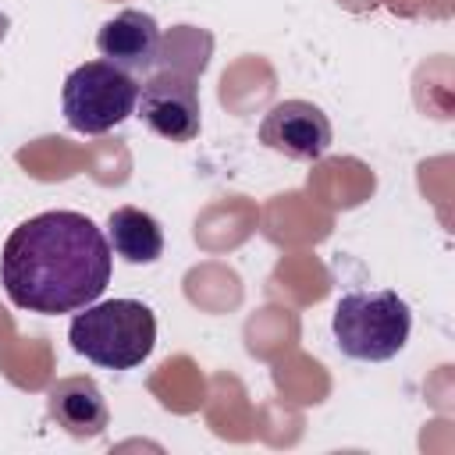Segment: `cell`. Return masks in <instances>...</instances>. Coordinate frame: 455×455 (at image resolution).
I'll use <instances>...</instances> for the list:
<instances>
[{
    "instance_id": "1",
    "label": "cell",
    "mask_w": 455,
    "mask_h": 455,
    "mask_svg": "<svg viewBox=\"0 0 455 455\" xmlns=\"http://www.w3.org/2000/svg\"><path fill=\"white\" fill-rule=\"evenodd\" d=\"M107 235L75 210H46L21 220L0 252V284L18 309L75 313L96 302L110 281Z\"/></svg>"
},
{
    "instance_id": "2",
    "label": "cell",
    "mask_w": 455,
    "mask_h": 455,
    "mask_svg": "<svg viewBox=\"0 0 455 455\" xmlns=\"http://www.w3.org/2000/svg\"><path fill=\"white\" fill-rule=\"evenodd\" d=\"M71 348L96 366L132 370L156 345V316L139 299L89 302L71 320Z\"/></svg>"
},
{
    "instance_id": "3",
    "label": "cell",
    "mask_w": 455,
    "mask_h": 455,
    "mask_svg": "<svg viewBox=\"0 0 455 455\" xmlns=\"http://www.w3.org/2000/svg\"><path fill=\"white\" fill-rule=\"evenodd\" d=\"M334 345L359 363H384L398 355L412 331V313L398 291H348L331 316Z\"/></svg>"
},
{
    "instance_id": "4",
    "label": "cell",
    "mask_w": 455,
    "mask_h": 455,
    "mask_svg": "<svg viewBox=\"0 0 455 455\" xmlns=\"http://www.w3.org/2000/svg\"><path fill=\"white\" fill-rule=\"evenodd\" d=\"M135 100H139V82L107 60L78 64L60 89L64 121L82 135H103L117 128L135 114Z\"/></svg>"
},
{
    "instance_id": "5",
    "label": "cell",
    "mask_w": 455,
    "mask_h": 455,
    "mask_svg": "<svg viewBox=\"0 0 455 455\" xmlns=\"http://www.w3.org/2000/svg\"><path fill=\"white\" fill-rule=\"evenodd\" d=\"M135 117L149 132H156L160 139L192 142L199 135V124H203L196 75H185V71H174V68H164V71L149 75L146 85H139Z\"/></svg>"
},
{
    "instance_id": "6",
    "label": "cell",
    "mask_w": 455,
    "mask_h": 455,
    "mask_svg": "<svg viewBox=\"0 0 455 455\" xmlns=\"http://www.w3.org/2000/svg\"><path fill=\"white\" fill-rule=\"evenodd\" d=\"M259 142L291 160H320L331 149V121L309 100H281L263 114Z\"/></svg>"
},
{
    "instance_id": "7",
    "label": "cell",
    "mask_w": 455,
    "mask_h": 455,
    "mask_svg": "<svg viewBox=\"0 0 455 455\" xmlns=\"http://www.w3.org/2000/svg\"><path fill=\"white\" fill-rule=\"evenodd\" d=\"M160 25L153 14L146 11H121L110 21H103V28L96 32V50L107 64L128 71V75H146L153 71V64L160 60Z\"/></svg>"
},
{
    "instance_id": "8",
    "label": "cell",
    "mask_w": 455,
    "mask_h": 455,
    "mask_svg": "<svg viewBox=\"0 0 455 455\" xmlns=\"http://www.w3.org/2000/svg\"><path fill=\"white\" fill-rule=\"evenodd\" d=\"M46 409L71 437H100L110 423L103 391L89 377H64L46 391Z\"/></svg>"
},
{
    "instance_id": "9",
    "label": "cell",
    "mask_w": 455,
    "mask_h": 455,
    "mask_svg": "<svg viewBox=\"0 0 455 455\" xmlns=\"http://www.w3.org/2000/svg\"><path fill=\"white\" fill-rule=\"evenodd\" d=\"M107 242L124 263H156L164 252V231L153 213L139 206H117L107 217Z\"/></svg>"
},
{
    "instance_id": "10",
    "label": "cell",
    "mask_w": 455,
    "mask_h": 455,
    "mask_svg": "<svg viewBox=\"0 0 455 455\" xmlns=\"http://www.w3.org/2000/svg\"><path fill=\"white\" fill-rule=\"evenodd\" d=\"M7 25H11V21H7V14H0V39L7 36Z\"/></svg>"
}]
</instances>
